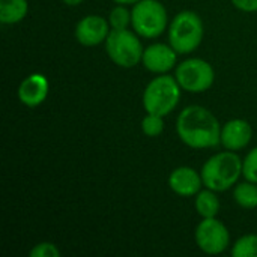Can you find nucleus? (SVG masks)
<instances>
[{
    "label": "nucleus",
    "mask_w": 257,
    "mask_h": 257,
    "mask_svg": "<svg viewBox=\"0 0 257 257\" xmlns=\"http://www.w3.org/2000/svg\"><path fill=\"white\" fill-rule=\"evenodd\" d=\"M142 65L157 75L167 74L178 65V51L170 44L155 42L145 48Z\"/></svg>",
    "instance_id": "10"
},
{
    "label": "nucleus",
    "mask_w": 257,
    "mask_h": 257,
    "mask_svg": "<svg viewBox=\"0 0 257 257\" xmlns=\"http://www.w3.org/2000/svg\"><path fill=\"white\" fill-rule=\"evenodd\" d=\"M200 173L206 188L223 193L239 182L242 175V160L236 152L226 149L208 158Z\"/></svg>",
    "instance_id": "2"
},
{
    "label": "nucleus",
    "mask_w": 257,
    "mask_h": 257,
    "mask_svg": "<svg viewBox=\"0 0 257 257\" xmlns=\"http://www.w3.org/2000/svg\"><path fill=\"white\" fill-rule=\"evenodd\" d=\"M84 0H63V3L65 5H68V6H78V5H81Z\"/></svg>",
    "instance_id": "23"
},
{
    "label": "nucleus",
    "mask_w": 257,
    "mask_h": 257,
    "mask_svg": "<svg viewBox=\"0 0 257 257\" xmlns=\"http://www.w3.org/2000/svg\"><path fill=\"white\" fill-rule=\"evenodd\" d=\"M233 257H257V235H244L232 247Z\"/></svg>",
    "instance_id": "17"
},
{
    "label": "nucleus",
    "mask_w": 257,
    "mask_h": 257,
    "mask_svg": "<svg viewBox=\"0 0 257 257\" xmlns=\"http://www.w3.org/2000/svg\"><path fill=\"white\" fill-rule=\"evenodd\" d=\"M233 200L238 206L244 209H256L257 208V184L244 181L238 182L233 188Z\"/></svg>",
    "instance_id": "16"
},
{
    "label": "nucleus",
    "mask_w": 257,
    "mask_h": 257,
    "mask_svg": "<svg viewBox=\"0 0 257 257\" xmlns=\"http://www.w3.org/2000/svg\"><path fill=\"white\" fill-rule=\"evenodd\" d=\"M111 2H114L116 5H134L139 0H111Z\"/></svg>",
    "instance_id": "24"
},
{
    "label": "nucleus",
    "mask_w": 257,
    "mask_h": 257,
    "mask_svg": "<svg viewBox=\"0 0 257 257\" xmlns=\"http://www.w3.org/2000/svg\"><path fill=\"white\" fill-rule=\"evenodd\" d=\"M175 78L182 90L190 93H203L212 87L215 81V71L208 60L191 57L176 66Z\"/></svg>",
    "instance_id": "7"
},
{
    "label": "nucleus",
    "mask_w": 257,
    "mask_h": 257,
    "mask_svg": "<svg viewBox=\"0 0 257 257\" xmlns=\"http://www.w3.org/2000/svg\"><path fill=\"white\" fill-rule=\"evenodd\" d=\"M50 83L44 74L33 72L27 75L18 86L17 95L23 105L35 108L39 107L48 96Z\"/></svg>",
    "instance_id": "12"
},
{
    "label": "nucleus",
    "mask_w": 257,
    "mask_h": 257,
    "mask_svg": "<svg viewBox=\"0 0 257 257\" xmlns=\"http://www.w3.org/2000/svg\"><path fill=\"white\" fill-rule=\"evenodd\" d=\"M194 239L200 251L211 256L224 253L230 245L229 229L217 217L202 218L194 230Z\"/></svg>",
    "instance_id": "8"
},
{
    "label": "nucleus",
    "mask_w": 257,
    "mask_h": 257,
    "mask_svg": "<svg viewBox=\"0 0 257 257\" xmlns=\"http://www.w3.org/2000/svg\"><path fill=\"white\" fill-rule=\"evenodd\" d=\"M104 44L107 56L119 68L130 69L142 63L145 48L136 32L130 29H111Z\"/></svg>",
    "instance_id": "5"
},
{
    "label": "nucleus",
    "mask_w": 257,
    "mask_h": 257,
    "mask_svg": "<svg viewBox=\"0 0 257 257\" xmlns=\"http://www.w3.org/2000/svg\"><path fill=\"white\" fill-rule=\"evenodd\" d=\"M134 32L146 39L161 36L169 26V15L164 5L158 0H139L131 9Z\"/></svg>",
    "instance_id": "6"
},
{
    "label": "nucleus",
    "mask_w": 257,
    "mask_h": 257,
    "mask_svg": "<svg viewBox=\"0 0 257 257\" xmlns=\"http://www.w3.org/2000/svg\"><path fill=\"white\" fill-rule=\"evenodd\" d=\"M29 12L27 0H0V23L17 24L26 18Z\"/></svg>",
    "instance_id": "15"
},
{
    "label": "nucleus",
    "mask_w": 257,
    "mask_h": 257,
    "mask_svg": "<svg viewBox=\"0 0 257 257\" xmlns=\"http://www.w3.org/2000/svg\"><path fill=\"white\" fill-rule=\"evenodd\" d=\"M108 23L110 27L114 30H122V29H128L133 23V17H131V11L125 6V5H117L110 11L108 15Z\"/></svg>",
    "instance_id": "18"
},
{
    "label": "nucleus",
    "mask_w": 257,
    "mask_h": 257,
    "mask_svg": "<svg viewBox=\"0 0 257 257\" xmlns=\"http://www.w3.org/2000/svg\"><path fill=\"white\" fill-rule=\"evenodd\" d=\"M205 27L202 18L193 11H182L169 24V44L178 54H190L203 41Z\"/></svg>",
    "instance_id": "4"
},
{
    "label": "nucleus",
    "mask_w": 257,
    "mask_h": 257,
    "mask_svg": "<svg viewBox=\"0 0 257 257\" xmlns=\"http://www.w3.org/2000/svg\"><path fill=\"white\" fill-rule=\"evenodd\" d=\"M181 86L175 77L160 74L152 78L143 92V107L146 113L160 116L170 114L181 101Z\"/></svg>",
    "instance_id": "3"
},
{
    "label": "nucleus",
    "mask_w": 257,
    "mask_h": 257,
    "mask_svg": "<svg viewBox=\"0 0 257 257\" xmlns=\"http://www.w3.org/2000/svg\"><path fill=\"white\" fill-rule=\"evenodd\" d=\"M232 5L242 12H257V0H230Z\"/></svg>",
    "instance_id": "22"
},
{
    "label": "nucleus",
    "mask_w": 257,
    "mask_h": 257,
    "mask_svg": "<svg viewBox=\"0 0 257 257\" xmlns=\"http://www.w3.org/2000/svg\"><path fill=\"white\" fill-rule=\"evenodd\" d=\"M111 27L107 18L101 15H86L75 26V39L83 47H96L104 44Z\"/></svg>",
    "instance_id": "9"
},
{
    "label": "nucleus",
    "mask_w": 257,
    "mask_h": 257,
    "mask_svg": "<svg viewBox=\"0 0 257 257\" xmlns=\"http://www.w3.org/2000/svg\"><path fill=\"white\" fill-rule=\"evenodd\" d=\"M30 257H59L60 256V250L57 248V245H54L53 242H48V241H44V242H39L36 245L32 247Z\"/></svg>",
    "instance_id": "21"
},
{
    "label": "nucleus",
    "mask_w": 257,
    "mask_h": 257,
    "mask_svg": "<svg viewBox=\"0 0 257 257\" xmlns=\"http://www.w3.org/2000/svg\"><path fill=\"white\" fill-rule=\"evenodd\" d=\"M142 131L148 137H158L164 131V116L148 113L142 119Z\"/></svg>",
    "instance_id": "19"
},
{
    "label": "nucleus",
    "mask_w": 257,
    "mask_h": 257,
    "mask_svg": "<svg viewBox=\"0 0 257 257\" xmlns=\"http://www.w3.org/2000/svg\"><path fill=\"white\" fill-rule=\"evenodd\" d=\"M194 206H196L197 214L202 218H214L218 215L221 205H220L217 191L205 187V190H200L194 196Z\"/></svg>",
    "instance_id": "14"
},
{
    "label": "nucleus",
    "mask_w": 257,
    "mask_h": 257,
    "mask_svg": "<svg viewBox=\"0 0 257 257\" xmlns=\"http://www.w3.org/2000/svg\"><path fill=\"white\" fill-rule=\"evenodd\" d=\"M242 176L244 179L257 184V146L253 148L242 160Z\"/></svg>",
    "instance_id": "20"
},
{
    "label": "nucleus",
    "mask_w": 257,
    "mask_h": 257,
    "mask_svg": "<svg viewBox=\"0 0 257 257\" xmlns=\"http://www.w3.org/2000/svg\"><path fill=\"white\" fill-rule=\"evenodd\" d=\"M253 139V128L245 119H232L221 125L220 145L233 152L245 149Z\"/></svg>",
    "instance_id": "11"
},
{
    "label": "nucleus",
    "mask_w": 257,
    "mask_h": 257,
    "mask_svg": "<svg viewBox=\"0 0 257 257\" xmlns=\"http://www.w3.org/2000/svg\"><path fill=\"white\" fill-rule=\"evenodd\" d=\"M176 134L191 149H209L220 145L221 123L203 105H188L176 117Z\"/></svg>",
    "instance_id": "1"
},
{
    "label": "nucleus",
    "mask_w": 257,
    "mask_h": 257,
    "mask_svg": "<svg viewBox=\"0 0 257 257\" xmlns=\"http://www.w3.org/2000/svg\"><path fill=\"white\" fill-rule=\"evenodd\" d=\"M203 187L202 173L193 167L181 166L169 175V188L181 197H194Z\"/></svg>",
    "instance_id": "13"
}]
</instances>
